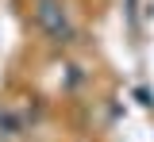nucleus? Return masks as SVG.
Listing matches in <instances>:
<instances>
[{
    "label": "nucleus",
    "mask_w": 154,
    "mask_h": 142,
    "mask_svg": "<svg viewBox=\"0 0 154 142\" xmlns=\"http://www.w3.org/2000/svg\"><path fill=\"white\" fill-rule=\"evenodd\" d=\"M35 23H38V31L50 42H69L73 39V23H69V12H66L62 0H38Z\"/></svg>",
    "instance_id": "nucleus-1"
}]
</instances>
